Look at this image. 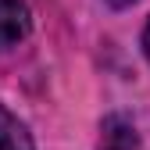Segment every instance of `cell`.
<instances>
[{
    "instance_id": "cell-3",
    "label": "cell",
    "mask_w": 150,
    "mask_h": 150,
    "mask_svg": "<svg viewBox=\"0 0 150 150\" xmlns=\"http://www.w3.org/2000/svg\"><path fill=\"white\" fill-rule=\"evenodd\" d=\"M107 150H136V139H111Z\"/></svg>"
},
{
    "instance_id": "cell-2",
    "label": "cell",
    "mask_w": 150,
    "mask_h": 150,
    "mask_svg": "<svg viewBox=\"0 0 150 150\" xmlns=\"http://www.w3.org/2000/svg\"><path fill=\"white\" fill-rule=\"evenodd\" d=\"M0 150H32V139L25 132V125L14 115H7L0 107Z\"/></svg>"
},
{
    "instance_id": "cell-4",
    "label": "cell",
    "mask_w": 150,
    "mask_h": 150,
    "mask_svg": "<svg viewBox=\"0 0 150 150\" xmlns=\"http://www.w3.org/2000/svg\"><path fill=\"white\" fill-rule=\"evenodd\" d=\"M143 54H146V61H150V22H146V29H143Z\"/></svg>"
},
{
    "instance_id": "cell-1",
    "label": "cell",
    "mask_w": 150,
    "mask_h": 150,
    "mask_svg": "<svg viewBox=\"0 0 150 150\" xmlns=\"http://www.w3.org/2000/svg\"><path fill=\"white\" fill-rule=\"evenodd\" d=\"M29 4L25 0H0V50L22 43L29 36Z\"/></svg>"
},
{
    "instance_id": "cell-5",
    "label": "cell",
    "mask_w": 150,
    "mask_h": 150,
    "mask_svg": "<svg viewBox=\"0 0 150 150\" xmlns=\"http://www.w3.org/2000/svg\"><path fill=\"white\" fill-rule=\"evenodd\" d=\"M111 7H129V4H136V0H107Z\"/></svg>"
}]
</instances>
